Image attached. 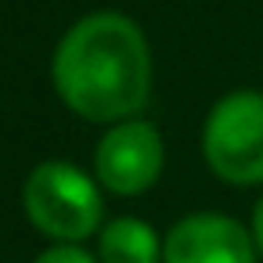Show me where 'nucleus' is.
Masks as SVG:
<instances>
[{"label":"nucleus","mask_w":263,"mask_h":263,"mask_svg":"<svg viewBox=\"0 0 263 263\" xmlns=\"http://www.w3.org/2000/svg\"><path fill=\"white\" fill-rule=\"evenodd\" d=\"M54 87L62 101L90 123L134 119L152 90L144 33L119 11L80 18L54 51Z\"/></svg>","instance_id":"nucleus-1"},{"label":"nucleus","mask_w":263,"mask_h":263,"mask_svg":"<svg viewBox=\"0 0 263 263\" xmlns=\"http://www.w3.org/2000/svg\"><path fill=\"white\" fill-rule=\"evenodd\" d=\"M22 205L40 234L65 245L94 234L105 209L94 180L72 162H40L22 187Z\"/></svg>","instance_id":"nucleus-2"},{"label":"nucleus","mask_w":263,"mask_h":263,"mask_svg":"<svg viewBox=\"0 0 263 263\" xmlns=\"http://www.w3.org/2000/svg\"><path fill=\"white\" fill-rule=\"evenodd\" d=\"M205 159L213 173L227 184L263 180V94L238 90L216 101L202 134Z\"/></svg>","instance_id":"nucleus-3"},{"label":"nucleus","mask_w":263,"mask_h":263,"mask_svg":"<svg viewBox=\"0 0 263 263\" xmlns=\"http://www.w3.org/2000/svg\"><path fill=\"white\" fill-rule=\"evenodd\" d=\"M162 159H166V148H162L159 130L144 119H123L101 137L94 170L108 191L141 195L159 180Z\"/></svg>","instance_id":"nucleus-4"},{"label":"nucleus","mask_w":263,"mask_h":263,"mask_svg":"<svg viewBox=\"0 0 263 263\" xmlns=\"http://www.w3.org/2000/svg\"><path fill=\"white\" fill-rule=\"evenodd\" d=\"M162 263H256V238L231 216H184L162 241Z\"/></svg>","instance_id":"nucleus-5"},{"label":"nucleus","mask_w":263,"mask_h":263,"mask_svg":"<svg viewBox=\"0 0 263 263\" xmlns=\"http://www.w3.org/2000/svg\"><path fill=\"white\" fill-rule=\"evenodd\" d=\"M159 259L162 245L148 223L123 216L101 231V263H159Z\"/></svg>","instance_id":"nucleus-6"},{"label":"nucleus","mask_w":263,"mask_h":263,"mask_svg":"<svg viewBox=\"0 0 263 263\" xmlns=\"http://www.w3.org/2000/svg\"><path fill=\"white\" fill-rule=\"evenodd\" d=\"M36 263H94V256H87V252L76 249V245H54V249H47Z\"/></svg>","instance_id":"nucleus-7"},{"label":"nucleus","mask_w":263,"mask_h":263,"mask_svg":"<svg viewBox=\"0 0 263 263\" xmlns=\"http://www.w3.org/2000/svg\"><path fill=\"white\" fill-rule=\"evenodd\" d=\"M252 238H256V249L263 252V198H259V205L252 213Z\"/></svg>","instance_id":"nucleus-8"}]
</instances>
